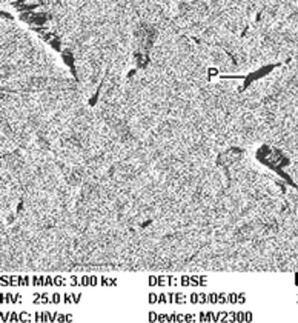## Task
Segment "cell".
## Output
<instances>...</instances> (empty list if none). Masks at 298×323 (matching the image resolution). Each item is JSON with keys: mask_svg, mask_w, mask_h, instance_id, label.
Here are the masks:
<instances>
[{"mask_svg": "<svg viewBox=\"0 0 298 323\" xmlns=\"http://www.w3.org/2000/svg\"><path fill=\"white\" fill-rule=\"evenodd\" d=\"M208 72H209V75H215V74H217V69H215V68H209Z\"/></svg>", "mask_w": 298, "mask_h": 323, "instance_id": "1", "label": "cell"}, {"mask_svg": "<svg viewBox=\"0 0 298 323\" xmlns=\"http://www.w3.org/2000/svg\"><path fill=\"white\" fill-rule=\"evenodd\" d=\"M2 17H6V19H13V15H9L8 13H5V11H2Z\"/></svg>", "mask_w": 298, "mask_h": 323, "instance_id": "2", "label": "cell"}, {"mask_svg": "<svg viewBox=\"0 0 298 323\" xmlns=\"http://www.w3.org/2000/svg\"><path fill=\"white\" fill-rule=\"evenodd\" d=\"M40 2H42V0H40Z\"/></svg>", "mask_w": 298, "mask_h": 323, "instance_id": "3", "label": "cell"}]
</instances>
